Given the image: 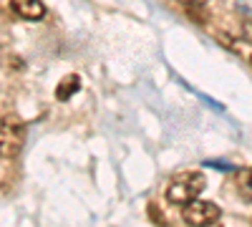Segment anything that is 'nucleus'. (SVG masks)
<instances>
[{
  "mask_svg": "<svg viewBox=\"0 0 252 227\" xmlns=\"http://www.w3.org/2000/svg\"><path fill=\"white\" fill-rule=\"evenodd\" d=\"M242 28H245V35H247V38L252 40V20H247V23H245Z\"/></svg>",
  "mask_w": 252,
  "mask_h": 227,
  "instance_id": "nucleus-9",
  "label": "nucleus"
},
{
  "mask_svg": "<svg viewBox=\"0 0 252 227\" xmlns=\"http://www.w3.org/2000/svg\"><path fill=\"white\" fill-rule=\"evenodd\" d=\"M78 86H81L78 76H66V78L58 84V89H56V98H58V101H68V98L78 91Z\"/></svg>",
  "mask_w": 252,
  "mask_h": 227,
  "instance_id": "nucleus-5",
  "label": "nucleus"
},
{
  "mask_svg": "<svg viewBox=\"0 0 252 227\" xmlns=\"http://www.w3.org/2000/svg\"><path fill=\"white\" fill-rule=\"evenodd\" d=\"M235 182H237L240 195H242L245 199L252 202V169H240L237 177H235Z\"/></svg>",
  "mask_w": 252,
  "mask_h": 227,
  "instance_id": "nucleus-6",
  "label": "nucleus"
},
{
  "mask_svg": "<svg viewBox=\"0 0 252 227\" xmlns=\"http://www.w3.org/2000/svg\"><path fill=\"white\" fill-rule=\"evenodd\" d=\"M207 227H222V225H217V222H212V225H207Z\"/></svg>",
  "mask_w": 252,
  "mask_h": 227,
  "instance_id": "nucleus-10",
  "label": "nucleus"
},
{
  "mask_svg": "<svg viewBox=\"0 0 252 227\" xmlns=\"http://www.w3.org/2000/svg\"><path fill=\"white\" fill-rule=\"evenodd\" d=\"M10 10L23 20H40L46 15V5L40 0H10Z\"/></svg>",
  "mask_w": 252,
  "mask_h": 227,
  "instance_id": "nucleus-4",
  "label": "nucleus"
},
{
  "mask_svg": "<svg viewBox=\"0 0 252 227\" xmlns=\"http://www.w3.org/2000/svg\"><path fill=\"white\" fill-rule=\"evenodd\" d=\"M204 174L202 172H182V174H174L172 182L166 184V199L172 204H189L194 202L202 192H204Z\"/></svg>",
  "mask_w": 252,
  "mask_h": 227,
  "instance_id": "nucleus-1",
  "label": "nucleus"
},
{
  "mask_svg": "<svg viewBox=\"0 0 252 227\" xmlns=\"http://www.w3.org/2000/svg\"><path fill=\"white\" fill-rule=\"evenodd\" d=\"M235 8H237L242 15H250V18H252V0H237Z\"/></svg>",
  "mask_w": 252,
  "mask_h": 227,
  "instance_id": "nucleus-8",
  "label": "nucleus"
},
{
  "mask_svg": "<svg viewBox=\"0 0 252 227\" xmlns=\"http://www.w3.org/2000/svg\"><path fill=\"white\" fill-rule=\"evenodd\" d=\"M182 217H184V222H187V225H192V227H207V225H212V222H220L222 210L217 207L215 202H202V199H194V202L184 204Z\"/></svg>",
  "mask_w": 252,
  "mask_h": 227,
  "instance_id": "nucleus-3",
  "label": "nucleus"
},
{
  "mask_svg": "<svg viewBox=\"0 0 252 227\" xmlns=\"http://www.w3.org/2000/svg\"><path fill=\"white\" fill-rule=\"evenodd\" d=\"M177 3L184 5L189 15H194L197 20H202V13L207 10V3H209V0H177Z\"/></svg>",
  "mask_w": 252,
  "mask_h": 227,
  "instance_id": "nucleus-7",
  "label": "nucleus"
},
{
  "mask_svg": "<svg viewBox=\"0 0 252 227\" xmlns=\"http://www.w3.org/2000/svg\"><path fill=\"white\" fill-rule=\"evenodd\" d=\"M26 144V124L18 116H0V159H13Z\"/></svg>",
  "mask_w": 252,
  "mask_h": 227,
  "instance_id": "nucleus-2",
  "label": "nucleus"
}]
</instances>
